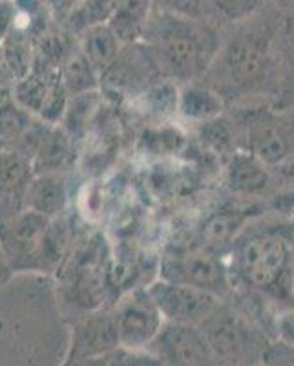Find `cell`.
<instances>
[{"label": "cell", "mask_w": 294, "mask_h": 366, "mask_svg": "<svg viewBox=\"0 0 294 366\" xmlns=\"http://www.w3.org/2000/svg\"><path fill=\"white\" fill-rule=\"evenodd\" d=\"M97 79H99V74L91 68V64L88 63L86 57L81 51L75 57H71L64 66L63 84L70 92V96L96 90Z\"/></svg>", "instance_id": "obj_22"}, {"label": "cell", "mask_w": 294, "mask_h": 366, "mask_svg": "<svg viewBox=\"0 0 294 366\" xmlns=\"http://www.w3.org/2000/svg\"><path fill=\"white\" fill-rule=\"evenodd\" d=\"M211 66H216L221 88L241 94L256 90L269 75V39L254 29H240L225 44H220Z\"/></svg>", "instance_id": "obj_4"}, {"label": "cell", "mask_w": 294, "mask_h": 366, "mask_svg": "<svg viewBox=\"0 0 294 366\" xmlns=\"http://www.w3.org/2000/svg\"><path fill=\"white\" fill-rule=\"evenodd\" d=\"M54 220L22 209L15 217L0 220V242L15 273H44L59 257Z\"/></svg>", "instance_id": "obj_2"}, {"label": "cell", "mask_w": 294, "mask_h": 366, "mask_svg": "<svg viewBox=\"0 0 294 366\" xmlns=\"http://www.w3.org/2000/svg\"><path fill=\"white\" fill-rule=\"evenodd\" d=\"M34 163L11 147L0 145V220L24 209L26 191L34 178Z\"/></svg>", "instance_id": "obj_12"}, {"label": "cell", "mask_w": 294, "mask_h": 366, "mask_svg": "<svg viewBox=\"0 0 294 366\" xmlns=\"http://www.w3.org/2000/svg\"><path fill=\"white\" fill-rule=\"evenodd\" d=\"M119 345L130 350H146L165 325V317L145 290H133L113 310Z\"/></svg>", "instance_id": "obj_8"}, {"label": "cell", "mask_w": 294, "mask_h": 366, "mask_svg": "<svg viewBox=\"0 0 294 366\" xmlns=\"http://www.w3.org/2000/svg\"><path fill=\"white\" fill-rule=\"evenodd\" d=\"M269 167L250 152H234L228 159L227 187L238 196H258L269 189Z\"/></svg>", "instance_id": "obj_15"}, {"label": "cell", "mask_w": 294, "mask_h": 366, "mask_svg": "<svg viewBox=\"0 0 294 366\" xmlns=\"http://www.w3.org/2000/svg\"><path fill=\"white\" fill-rule=\"evenodd\" d=\"M141 41L161 75L181 83L205 77L221 44L205 19L183 17L159 9H153L150 15Z\"/></svg>", "instance_id": "obj_1"}, {"label": "cell", "mask_w": 294, "mask_h": 366, "mask_svg": "<svg viewBox=\"0 0 294 366\" xmlns=\"http://www.w3.org/2000/svg\"><path fill=\"white\" fill-rule=\"evenodd\" d=\"M143 143L153 154H166V152H178L185 145V136L178 129L159 127V129L146 130Z\"/></svg>", "instance_id": "obj_24"}, {"label": "cell", "mask_w": 294, "mask_h": 366, "mask_svg": "<svg viewBox=\"0 0 294 366\" xmlns=\"http://www.w3.org/2000/svg\"><path fill=\"white\" fill-rule=\"evenodd\" d=\"M201 139L216 154H234L232 152V132L225 121L220 117L201 123Z\"/></svg>", "instance_id": "obj_25"}, {"label": "cell", "mask_w": 294, "mask_h": 366, "mask_svg": "<svg viewBox=\"0 0 294 366\" xmlns=\"http://www.w3.org/2000/svg\"><path fill=\"white\" fill-rule=\"evenodd\" d=\"M15 274L17 273L13 271L11 262H9L8 254H6L4 251V246H2V242H0V286L8 284Z\"/></svg>", "instance_id": "obj_32"}, {"label": "cell", "mask_w": 294, "mask_h": 366, "mask_svg": "<svg viewBox=\"0 0 294 366\" xmlns=\"http://www.w3.org/2000/svg\"><path fill=\"white\" fill-rule=\"evenodd\" d=\"M274 169H278L280 176L283 178V182L289 183L290 187H294V152H290L285 159H283L280 165H276Z\"/></svg>", "instance_id": "obj_33"}, {"label": "cell", "mask_w": 294, "mask_h": 366, "mask_svg": "<svg viewBox=\"0 0 294 366\" xmlns=\"http://www.w3.org/2000/svg\"><path fill=\"white\" fill-rule=\"evenodd\" d=\"M205 337L218 362H249L263 355L265 346L260 345L256 333L240 313L220 304L201 322Z\"/></svg>", "instance_id": "obj_6"}, {"label": "cell", "mask_w": 294, "mask_h": 366, "mask_svg": "<svg viewBox=\"0 0 294 366\" xmlns=\"http://www.w3.org/2000/svg\"><path fill=\"white\" fill-rule=\"evenodd\" d=\"M205 8L207 0H153V9L191 19H205Z\"/></svg>", "instance_id": "obj_27"}, {"label": "cell", "mask_w": 294, "mask_h": 366, "mask_svg": "<svg viewBox=\"0 0 294 366\" xmlns=\"http://www.w3.org/2000/svg\"><path fill=\"white\" fill-rule=\"evenodd\" d=\"M66 204L68 187L64 176L59 172H35L26 191L24 209L55 220L64 212Z\"/></svg>", "instance_id": "obj_13"}, {"label": "cell", "mask_w": 294, "mask_h": 366, "mask_svg": "<svg viewBox=\"0 0 294 366\" xmlns=\"http://www.w3.org/2000/svg\"><path fill=\"white\" fill-rule=\"evenodd\" d=\"M245 217L241 211H220L212 214L205 222L201 229V240L203 246L211 251L218 253L223 247L232 246L234 240L240 237V231L243 229Z\"/></svg>", "instance_id": "obj_19"}, {"label": "cell", "mask_w": 294, "mask_h": 366, "mask_svg": "<svg viewBox=\"0 0 294 366\" xmlns=\"http://www.w3.org/2000/svg\"><path fill=\"white\" fill-rule=\"evenodd\" d=\"M51 83L44 81L39 75H22L13 88V99L19 107L28 110L29 114H41L44 101L48 97Z\"/></svg>", "instance_id": "obj_21"}, {"label": "cell", "mask_w": 294, "mask_h": 366, "mask_svg": "<svg viewBox=\"0 0 294 366\" xmlns=\"http://www.w3.org/2000/svg\"><path fill=\"white\" fill-rule=\"evenodd\" d=\"M34 123V114H29L15 103V99L0 104V145L15 147L26 130Z\"/></svg>", "instance_id": "obj_20"}, {"label": "cell", "mask_w": 294, "mask_h": 366, "mask_svg": "<svg viewBox=\"0 0 294 366\" xmlns=\"http://www.w3.org/2000/svg\"><path fill=\"white\" fill-rule=\"evenodd\" d=\"M178 86L172 83H161L150 86L146 90V104L152 114L166 116V114L178 112Z\"/></svg>", "instance_id": "obj_26"}, {"label": "cell", "mask_w": 294, "mask_h": 366, "mask_svg": "<svg viewBox=\"0 0 294 366\" xmlns=\"http://www.w3.org/2000/svg\"><path fill=\"white\" fill-rule=\"evenodd\" d=\"M50 13L61 15V17H70L75 9L79 8L83 0H44Z\"/></svg>", "instance_id": "obj_31"}, {"label": "cell", "mask_w": 294, "mask_h": 366, "mask_svg": "<svg viewBox=\"0 0 294 366\" xmlns=\"http://www.w3.org/2000/svg\"><path fill=\"white\" fill-rule=\"evenodd\" d=\"M245 134L250 154L256 156L263 165L274 169L294 152L293 137L285 123L269 110H254L245 117Z\"/></svg>", "instance_id": "obj_11"}, {"label": "cell", "mask_w": 294, "mask_h": 366, "mask_svg": "<svg viewBox=\"0 0 294 366\" xmlns=\"http://www.w3.org/2000/svg\"><path fill=\"white\" fill-rule=\"evenodd\" d=\"M278 341L283 345L294 346V306L282 312L276 319Z\"/></svg>", "instance_id": "obj_30"}, {"label": "cell", "mask_w": 294, "mask_h": 366, "mask_svg": "<svg viewBox=\"0 0 294 366\" xmlns=\"http://www.w3.org/2000/svg\"><path fill=\"white\" fill-rule=\"evenodd\" d=\"M225 110V101L220 92L211 84L188 81L178 90V112L192 123H207L221 117Z\"/></svg>", "instance_id": "obj_14"}, {"label": "cell", "mask_w": 294, "mask_h": 366, "mask_svg": "<svg viewBox=\"0 0 294 366\" xmlns=\"http://www.w3.org/2000/svg\"><path fill=\"white\" fill-rule=\"evenodd\" d=\"M234 269L245 284L278 293L290 266V242L278 231H254L234 240Z\"/></svg>", "instance_id": "obj_3"}, {"label": "cell", "mask_w": 294, "mask_h": 366, "mask_svg": "<svg viewBox=\"0 0 294 366\" xmlns=\"http://www.w3.org/2000/svg\"><path fill=\"white\" fill-rule=\"evenodd\" d=\"M123 46L125 44L117 39V35L106 22L91 24L83 29L81 54L86 57V61L99 74V77L116 63V59L123 51Z\"/></svg>", "instance_id": "obj_17"}, {"label": "cell", "mask_w": 294, "mask_h": 366, "mask_svg": "<svg viewBox=\"0 0 294 366\" xmlns=\"http://www.w3.org/2000/svg\"><path fill=\"white\" fill-rule=\"evenodd\" d=\"M153 11V0H113L106 24L123 44L139 42Z\"/></svg>", "instance_id": "obj_16"}, {"label": "cell", "mask_w": 294, "mask_h": 366, "mask_svg": "<svg viewBox=\"0 0 294 366\" xmlns=\"http://www.w3.org/2000/svg\"><path fill=\"white\" fill-rule=\"evenodd\" d=\"M19 9L15 0H0V44L9 37L17 26Z\"/></svg>", "instance_id": "obj_28"}, {"label": "cell", "mask_w": 294, "mask_h": 366, "mask_svg": "<svg viewBox=\"0 0 294 366\" xmlns=\"http://www.w3.org/2000/svg\"><path fill=\"white\" fill-rule=\"evenodd\" d=\"M261 361L269 365H294V346L283 345V342L265 346Z\"/></svg>", "instance_id": "obj_29"}, {"label": "cell", "mask_w": 294, "mask_h": 366, "mask_svg": "<svg viewBox=\"0 0 294 366\" xmlns=\"http://www.w3.org/2000/svg\"><path fill=\"white\" fill-rule=\"evenodd\" d=\"M159 279L188 284L223 299L230 292V277L218 253L208 247H174L161 260Z\"/></svg>", "instance_id": "obj_5"}, {"label": "cell", "mask_w": 294, "mask_h": 366, "mask_svg": "<svg viewBox=\"0 0 294 366\" xmlns=\"http://www.w3.org/2000/svg\"><path fill=\"white\" fill-rule=\"evenodd\" d=\"M283 2H294V0H283Z\"/></svg>", "instance_id": "obj_34"}, {"label": "cell", "mask_w": 294, "mask_h": 366, "mask_svg": "<svg viewBox=\"0 0 294 366\" xmlns=\"http://www.w3.org/2000/svg\"><path fill=\"white\" fill-rule=\"evenodd\" d=\"M119 345L113 313H86L74 325L64 359L70 362H93Z\"/></svg>", "instance_id": "obj_10"}, {"label": "cell", "mask_w": 294, "mask_h": 366, "mask_svg": "<svg viewBox=\"0 0 294 366\" xmlns=\"http://www.w3.org/2000/svg\"><path fill=\"white\" fill-rule=\"evenodd\" d=\"M74 159L71 136L59 125H50L42 137L37 152L31 158L35 172H59L63 174Z\"/></svg>", "instance_id": "obj_18"}, {"label": "cell", "mask_w": 294, "mask_h": 366, "mask_svg": "<svg viewBox=\"0 0 294 366\" xmlns=\"http://www.w3.org/2000/svg\"><path fill=\"white\" fill-rule=\"evenodd\" d=\"M158 362L166 365H214L218 362L199 325L165 320L159 333L146 348Z\"/></svg>", "instance_id": "obj_7"}, {"label": "cell", "mask_w": 294, "mask_h": 366, "mask_svg": "<svg viewBox=\"0 0 294 366\" xmlns=\"http://www.w3.org/2000/svg\"><path fill=\"white\" fill-rule=\"evenodd\" d=\"M207 6L221 21L240 24L253 19L263 8V0H207Z\"/></svg>", "instance_id": "obj_23"}, {"label": "cell", "mask_w": 294, "mask_h": 366, "mask_svg": "<svg viewBox=\"0 0 294 366\" xmlns=\"http://www.w3.org/2000/svg\"><path fill=\"white\" fill-rule=\"evenodd\" d=\"M146 292L150 293L165 320L172 322L201 325L221 304V297L214 293L165 279L150 284Z\"/></svg>", "instance_id": "obj_9"}]
</instances>
